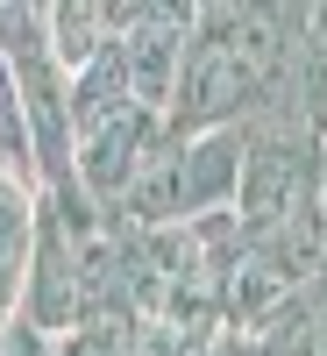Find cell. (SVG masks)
Returning <instances> with one entry per match:
<instances>
[{"instance_id": "cell-5", "label": "cell", "mask_w": 327, "mask_h": 356, "mask_svg": "<svg viewBox=\"0 0 327 356\" xmlns=\"http://www.w3.org/2000/svg\"><path fill=\"white\" fill-rule=\"evenodd\" d=\"M0 171H15L22 186H36V150H28V114H22V93H15V72L0 57Z\"/></svg>"}, {"instance_id": "cell-7", "label": "cell", "mask_w": 327, "mask_h": 356, "mask_svg": "<svg viewBox=\"0 0 327 356\" xmlns=\"http://www.w3.org/2000/svg\"><path fill=\"white\" fill-rule=\"evenodd\" d=\"M0 349H8V356H50V349H57V335H50V328H36L28 314H8V321H0Z\"/></svg>"}, {"instance_id": "cell-1", "label": "cell", "mask_w": 327, "mask_h": 356, "mask_svg": "<svg viewBox=\"0 0 327 356\" xmlns=\"http://www.w3.org/2000/svg\"><path fill=\"white\" fill-rule=\"evenodd\" d=\"M157 129H164V107H142V100L121 107L114 122H100L93 136H78V143H72V178H78L93 200L114 207V200L128 193V178H135L142 150L157 143Z\"/></svg>"}, {"instance_id": "cell-4", "label": "cell", "mask_w": 327, "mask_h": 356, "mask_svg": "<svg viewBox=\"0 0 327 356\" xmlns=\"http://www.w3.org/2000/svg\"><path fill=\"white\" fill-rule=\"evenodd\" d=\"M43 36H50V57L57 65H85V57L100 50V0H43Z\"/></svg>"}, {"instance_id": "cell-10", "label": "cell", "mask_w": 327, "mask_h": 356, "mask_svg": "<svg viewBox=\"0 0 327 356\" xmlns=\"http://www.w3.org/2000/svg\"><path fill=\"white\" fill-rule=\"evenodd\" d=\"M0 356H8V349H0Z\"/></svg>"}, {"instance_id": "cell-3", "label": "cell", "mask_w": 327, "mask_h": 356, "mask_svg": "<svg viewBox=\"0 0 327 356\" xmlns=\"http://www.w3.org/2000/svg\"><path fill=\"white\" fill-rule=\"evenodd\" d=\"M114 43H121V65H128L135 100H142V107H164V100H171V86H178L185 36H178V29H164V22H128Z\"/></svg>"}, {"instance_id": "cell-9", "label": "cell", "mask_w": 327, "mask_h": 356, "mask_svg": "<svg viewBox=\"0 0 327 356\" xmlns=\"http://www.w3.org/2000/svg\"><path fill=\"white\" fill-rule=\"evenodd\" d=\"M306 292H313V307H320V314H327V264H320V271H313V278H306Z\"/></svg>"}, {"instance_id": "cell-8", "label": "cell", "mask_w": 327, "mask_h": 356, "mask_svg": "<svg viewBox=\"0 0 327 356\" xmlns=\"http://www.w3.org/2000/svg\"><path fill=\"white\" fill-rule=\"evenodd\" d=\"M142 22H164V29H178V36H192L199 0H142Z\"/></svg>"}, {"instance_id": "cell-2", "label": "cell", "mask_w": 327, "mask_h": 356, "mask_svg": "<svg viewBox=\"0 0 327 356\" xmlns=\"http://www.w3.org/2000/svg\"><path fill=\"white\" fill-rule=\"evenodd\" d=\"M178 178H185V214H199V207H228L235 200V178H242V122H221V129L185 136Z\"/></svg>"}, {"instance_id": "cell-6", "label": "cell", "mask_w": 327, "mask_h": 356, "mask_svg": "<svg viewBox=\"0 0 327 356\" xmlns=\"http://www.w3.org/2000/svg\"><path fill=\"white\" fill-rule=\"evenodd\" d=\"M28 235H36V186L0 171V257H28Z\"/></svg>"}]
</instances>
